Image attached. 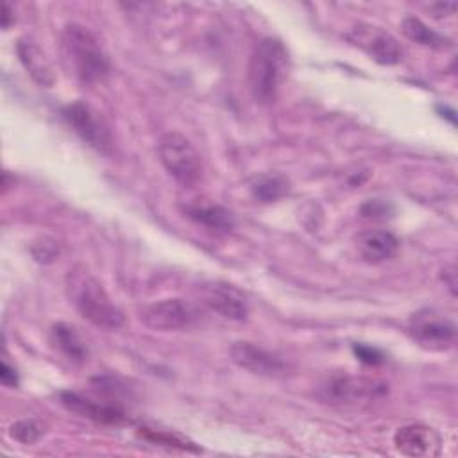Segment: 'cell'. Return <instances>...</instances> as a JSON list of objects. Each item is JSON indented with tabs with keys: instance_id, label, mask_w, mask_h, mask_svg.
Wrapping results in <instances>:
<instances>
[{
	"instance_id": "484cf974",
	"label": "cell",
	"mask_w": 458,
	"mask_h": 458,
	"mask_svg": "<svg viewBox=\"0 0 458 458\" xmlns=\"http://www.w3.org/2000/svg\"><path fill=\"white\" fill-rule=\"evenodd\" d=\"M9 25H11V5L5 2L4 4V14H2V27L9 29Z\"/></svg>"
},
{
	"instance_id": "d4e9b609",
	"label": "cell",
	"mask_w": 458,
	"mask_h": 458,
	"mask_svg": "<svg viewBox=\"0 0 458 458\" xmlns=\"http://www.w3.org/2000/svg\"><path fill=\"white\" fill-rule=\"evenodd\" d=\"M442 272H444V274H442L444 283L447 284V288L451 290V293H454V292H456V272H454V265H449V267L444 268Z\"/></svg>"
},
{
	"instance_id": "e0dca14e",
	"label": "cell",
	"mask_w": 458,
	"mask_h": 458,
	"mask_svg": "<svg viewBox=\"0 0 458 458\" xmlns=\"http://www.w3.org/2000/svg\"><path fill=\"white\" fill-rule=\"evenodd\" d=\"M52 342L57 345V349L70 361L81 363L88 356V349H86L82 338L77 335V331L72 326H68L64 322L54 324V327H52Z\"/></svg>"
},
{
	"instance_id": "5bb4252c",
	"label": "cell",
	"mask_w": 458,
	"mask_h": 458,
	"mask_svg": "<svg viewBox=\"0 0 458 458\" xmlns=\"http://www.w3.org/2000/svg\"><path fill=\"white\" fill-rule=\"evenodd\" d=\"M358 252L369 263H379L392 258L399 247L397 238L390 231L372 229L358 236Z\"/></svg>"
},
{
	"instance_id": "3957f363",
	"label": "cell",
	"mask_w": 458,
	"mask_h": 458,
	"mask_svg": "<svg viewBox=\"0 0 458 458\" xmlns=\"http://www.w3.org/2000/svg\"><path fill=\"white\" fill-rule=\"evenodd\" d=\"M63 52L72 72L84 84L98 82L109 73V59L98 39L79 23L64 27Z\"/></svg>"
},
{
	"instance_id": "44dd1931",
	"label": "cell",
	"mask_w": 458,
	"mask_h": 458,
	"mask_svg": "<svg viewBox=\"0 0 458 458\" xmlns=\"http://www.w3.org/2000/svg\"><path fill=\"white\" fill-rule=\"evenodd\" d=\"M30 250H32V256H34L38 261H41V263H50V261H54L55 256L59 254L57 243H55L54 240H50V238H43V240L36 242Z\"/></svg>"
},
{
	"instance_id": "7402d4cb",
	"label": "cell",
	"mask_w": 458,
	"mask_h": 458,
	"mask_svg": "<svg viewBox=\"0 0 458 458\" xmlns=\"http://www.w3.org/2000/svg\"><path fill=\"white\" fill-rule=\"evenodd\" d=\"M388 211H390V208L383 200H369L361 206V213L367 218H385V216H388Z\"/></svg>"
},
{
	"instance_id": "2e32d148",
	"label": "cell",
	"mask_w": 458,
	"mask_h": 458,
	"mask_svg": "<svg viewBox=\"0 0 458 458\" xmlns=\"http://www.w3.org/2000/svg\"><path fill=\"white\" fill-rule=\"evenodd\" d=\"M186 216H190L191 220H195L197 224H202L213 231H231L234 225L233 215L216 204H209V206H186L184 208Z\"/></svg>"
},
{
	"instance_id": "7c38bea8",
	"label": "cell",
	"mask_w": 458,
	"mask_h": 458,
	"mask_svg": "<svg viewBox=\"0 0 458 458\" xmlns=\"http://www.w3.org/2000/svg\"><path fill=\"white\" fill-rule=\"evenodd\" d=\"M61 403L66 410L79 413L81 417L104 422V424H120L125 420V413L116 404L98 403L89 397H84L77 392H61Z\"/></svg>"
},
{
	"instance_id": "603a6c76",
	"label": "cell",
	"mask_w": 458,
	"mask_h": 458,
	"mask_svg": "<svg viewBox=\"0 0 458 458\" xmlns=\"http://www.w3.org/2000/svg\"><path fill=\"white\" fill-rule=\"evenodd\" d=\"M354 352L356 356L363 361V363H369V365H377L383 361V356L379 351L372 349V347H367V345H354Z\"/></svg>"
},
{
	"instance_id": "7a4b0ae2",
	"label": "cell",
	"mask_w": 458,
	"mask_h": 458,
	"mask_svg": "<svg viewBox=\"0 0 458 458\" xmlns=\"http://www.w3.org/2000/svg\"><path fill=\"white\" fill-rule=\"evenodd\" d=\"M288 54L276 38L256 43L249 59V86L256 102L272 104L286 77Z\"/></svg>"
},
{
	"instance_id": "4fadbf2b",
	"label": "cell",
	"mask_w": 458,
	"mask_h": 458,
	"mask_svg": "<svg viewBox=\"0 0 458 458\" xmlns=\"http://www.w3.org/2000/svg\"><path fill=\"white\" fill-rule=\"evenodd\" d=\"M358 45L363 47L374 61L379 64H397L403 59V48L399 41L390 34L377 27L358 29Z\"/></svg>"
},
{
	"instance_id": "ba28073f",
	"label": "cell",
	"mask_w": 458,
	"mask_h": 458,
	"mask_svg": "<svg viewBox=\"0 0 458 458\" xmlns=\"http://www.w3.org/2000/svg\"><path fill=\"white\" fill-rule=\"evenodd\" d=\"M234 365L259 376H279L286 370V363L272 351L247 340H238L229 347Z\"/></svg>"
},
{
	"instance_id": "5b68a950",
	"label": "cell",
	"mask_w": 458,
	"mask_h": 458,
	"mask_svg": "<svg viewBox=\"0 0 458 458\" xmlns=\"http://www.w3.org/2000/svg\"><path fill=\"white\" fill-rule=\"evenodd\" d=\"M388 394V385L377 377L344 374L331 377L322 390L327 403L342 408H363Z\"/></svg>"
},
{
	"instance_id": "8992f818",
	"label": "cell",
	"mask_w": 458,
	"mask_h": 458,
	"mask_svg": "<svg viewBox=\"0 0 458 458\" xmlns=\"http://www.w3.org/2000/svg\"><path fill=\"white\" fill-rule=\"evenodd\" d=\"M66 123L86 141L89 147L100 154L111 156L113 152V136L102 116L84 102H72L61 111Z\"/></svg>"
},
{
	"instance_id": "ffe728a7",
	"label": "cell",
	"mask_w": 458,
	"mask_h": 458,
	"mask_svg": "<svg viewBox=\"0 0 458 458\" xmlns=\"http://www.w3.org/2000/svg\"><path fill=\"white\" fill-rule=\"evenodd\" d=\"M41 435H43V426L34 419L16 420L9 428V437L20 444H34L41 438Z\"/></svg>"
},
{
	"instance_id": "30bf717a",
	"label": "cell",
	"mask_w": 458,
	"mask_h": 458,
	"mask_svg": "<svg viewBox=\"0 0 458 458\" xmlns=\"http://www.w3.org/2000/svg\"><path fill=\"white\" fill-rule=\"evenodd\" d=\"M394 445L404 456H437L440 453V437L431 426L406 424L394 433Z\"/></svg>"
},
{
	"instance_id": "6da1fadb",
	"label": "cell",
	"mask_w": 458,
	"mask_h": 458,
	"mask_svg": "<svg viewBox=\"0 0 458 458\" xmlns=\"http://www.w3.org/2000/svg\"><path fill=\"white\" fill-rule=\"evenodd\" d=\"M66 295L73 308L93 326L107 331L123 326V313L88 268L79 265L66 274Z\"/></svg>"
},
{
	"instance_id": "52a82bcc",
	"label": "cell",
	"mask_w": 458,
	"mask_h": 458,
	"mask_svg": "<svg viewBox=\"0 0 458 458\" xmlns=\"http://www.w3.org/2000/svg\"><path fill=\"white\" fill-rule=\"evenodd\" d=\"M141 322L152 331H181L195 324L197 311L182 299H163L140 310Z\"/></svg>"
},
{
	"instance_id": "277c9868",
	"label": "cell",
	"mask_w": 458,
	"mask_h": 458,
	"mask_svg": "<svg viewBox=\"0 0 458 458\" xmlns=\"http://www.w3.org/2000/svg\"><path fill=\"white\" fill-rule=\"evenodd\" d=\"M159 161L182 186H193L202 175V159L191 141L179 132H165L157 141Z\"/></svg>"
},
{
	"instance_id": "cb8c5ba5",
	"label": "cell",
	"mask_w": 458,
	"mask_h": 458,
	"mask_svg": "<svg viewBox=\"0 0 458 458\" xmlns=\"http://www.w3.org/2000/svg\"><path fill=\"white\" fill-rule=\"evenodd\" d=\"M0 381L4 386H9V388H14L18 385V374L5 360L2 361V367H0Z\"/></svg>"
},
{
	"instance_id": "d6986e66",
	"label": "cell",
	"mask_w": 458,
	"mask_h": 458,
	"mask_svg": "<svg viewBox=\"0 0 458 458\" xmlns=\"http://www.w3.org/2000/svg\"><path fill=\"white\" fill-rule=\"evenodd\" d=\"M403 32L406 38H410L415 43H420L424 47L431 48H444L447 45V39L442 38L438 32L429 29L424 21H420L415 16H406L403 20Z\"/></svg>"
},
{
	"instance_id": "9c48e42d",
	"label": "cell",
	"mask_w": 458,
	"mask_h": 458,
	"mask_svg": "<svg viewBox=\"0 0 458 458\" xmlns=\"http://www.w3.org/2000/svg\"><path fill=\"white\" fill-rule=\"evenodd\" d=\"M411 336L426 347L445 349L456 340V326L445 317H438L433 311L417 313L410 324Z\"/></svg>"
},
{
	"instance_id": "8fae6325",
	"label": "cell",
	"mask_w": 458,
	"mask_h": 458,
	"mask_svg": "<svg viewBox=\"0 0 458 458\" xmlns=\"http://www.w3.org/2000/svg\"><path fill=\"white\" fill-rule=\"evenodd\" d=\"M202 302L229 320H243L249 315L245 295L227 283H209L202 286Z\"/></svg>"
},
{
	"instance_id": "ac0fdd59",
	"label": "cell",
	"mask_w": 458,
	"mask_h": 458,
	"mask_svg": "<svg viewBox=\"0 0 458 458\" xmlns=\"http://www.w3.org/2000/svg\"><path fill=\"white\" fill-rule=\"evenodd\" d=\"M288 188H290V182L281 174L259 175L250 184L252 195L256 199H259L261 202H274V200L281 199L288 191Z\"/></svg>"
},
{
	"instance_id": "9a60e30c",
	"label": "cell",
	"mask_w": 458,
	"mask_h": 458,
	"mask_svg": "<svg viewBox=\"0 0 458 458\" xmlns=\"http://www.w3.org/2000/svg\"><path fill=\"white\" fill-rule=\"evenodd\" d=\"M16 52L25 70L39 86H50L54 82L52 68H50V63L47 61V55L30 38L27 36L21 38L16 45Z\"/></svg>"
}]
</instances>
